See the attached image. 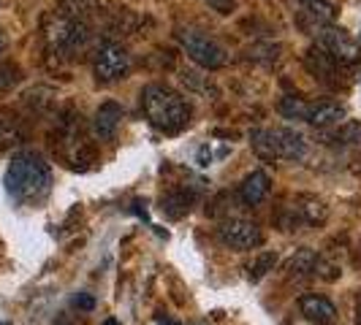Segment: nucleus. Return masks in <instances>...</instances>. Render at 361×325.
<instances>
[{
	"label": "nucleus",
	"mask_w": 361,
	"mask_h": 325,
	"mask_svg": "<svg viewBox=\"0 0 361 325\" xmlns=\"http://www.w3.org/2000/svg\"><path fill=\"white\" fill-rule=\"evenodd\" d=\"M19 79L17 65H0V87H8Z\"/></svg>",
	"instance_id": "25"
},
{
	"label": "nucleus",
	"mask_w": 361,
	"mask_h": 325,
	"mask_svg": "<svg viewBox=\"0 0 361 325\" xmlns=\"http://www.w3.org/2000/svg\"><path fill=\"white\" fill-rule=\"evenodd\" d=\"M128 71H130V54L123 44H106L104 49H98L95 63H92V73L98 84L120 82Z\"/></svg>",
	"instance_id": "7"
},
{
	"label": "nucleus",
	"mask_w": 361,
	"mask_h": 325,
	"mask_svg": "<svg viewBox=\"0 0 361 325\" xmlns=\"http://www.w3.org/2000/svg\"><path fill=\"white\" fill-rule=\"evenodd\" d=\"M274 266H277V253H261L253 263L247 266V274H250L253 282H258V279H264L269 271H274Z\"/></svg>",
	"instance_id": "21"
},
{
	"label": "nucleus",
	"mask_w": 361,
	"mask_h": 325,
	"mask_svg": "<svg viewBox=\"0 0 361 325\" xmlns=\"http://www.w3.org/2000/svg\"><path fill=\"white\" fill-rule=\"evenodd\" d=\"M271 193V177L267 171H253V174H247L242 184H239V200L245 203V206H258V203H264L267 196Z\"/></svg>",
	"instance_id": "11"
},
{
	"label": "nucleus",
	"mask_w": 361,
	"mask_h": 325,
	"mask_svg": "<svg viewBox=\"0 0 361 325\" xmlns=\"http://www.w3.org/2000/svg\"><path fill=\"white\" fill-rule=\"evenodd\" d=\"M180 79H182V84H185L188 90L201 92V95H217V90L212 87V82H209L207 76H201L199 71H188V68H182Z\"/></svg>",
	"instance_id": "19"
},
{
	"label": "nucleus",
	"mask_w": 361,
	"mask_h": 325,
	"mask_svg": "<svg viewBox=\"0 0 361 325\" xmlns=\"http://www.w3.org/2000/svg\"><path fill=\"white\" fill-rule=\"evenodd\" d=\"M299 3H302V19H299V22L312 19V27H315V30L331 25L334 17H337V11H334V6H331L329 0H299Z\"/></svg>",
	"instance_id": "16"
},
{
	"label": "nucleus",
	"mask_w": 361,
	"mask_h": 325,
	"mask_svg": "<svg viewBox=\"0 0 361 325\" xmlns=\"http://www.w3.org/2000/svg\"><path fill=\"white\" fill-rule=\"evenodd\" d=\"M217 238L236 253H247L264 244V231L258 228V222L245 219V217H226L217 228Z\"/></svg>",
	"instance_id": "5"
},
{
	"label": "nucleus",
	"mask_w": 361,
	"mask_h": 325,
	"mask_svg": "<svg viewBox=\"0 0 361 325\" xmlns=\"http://www.w3.org/2000/svg\"><path fill=\"white\" fill-rule=\"evenodd\" d=\"M299 309H302V314L307 317L310 323L315 325H331L337 320V307L326 295H318V293L302 295L299 298Z\"/></svg>",
	"instance_id": "12"
},
{
	"label": "nucleus",
	"mask_w": 361,
	"mask_h": 325,
	"mask_svg": "<svg viewBox=\"0 0 361 325\" xmlns=\"http://www.w3.org/2000/svg\"><path fill=\"white\" fill-rule=\"evenodd\" d=\"M161 325H171V323H161Z\"/></svg>",
	"instance_id": "32"
},
{
	"label": "nucleus",
	"mask_w": 361,
	"mask_h": 325,
	"mask_svg": "<svg viewBox=\"0 0 361 325\" xmlns=\"http://www.w3.org/2000/svg\"><path fill=\"white\" fill-rule=\"evenodd\" d=\"M305 65L307 71L318 79V82H326V84H337V68L340 63L329 54V49H324L321 44H312L305 54Z\"/></svg>",
	"instance_id": "10"
},
{
	"label": "nucleus",
	"mask_w": 361,
	"mask_h": 325,
	"mask_svg": "<svg viewBox=\"0 0 361 325\" xmlns=\"http://www.w3.org/2000/svg\"><path fill=\"white\" fill-rule=\"evenodd\" d=\"M3 49H6V36H3V30H0V54H3Z\"/></svg>",
	"instance_id": "31"
},
{
	"label": "nucleus",
	"mask_w": 361,
	"mask_h": 325,
	"mask_svg": "<svg viewBox=\"0 0 361 325\" xmlns=\"http://www.w3.org/2000/svg\"><path fill=\"white\" fill-rule=\"evenodd\" d=\"M193 200H196V193L188 190V187L185 190H171V193H166L161 198V212L169 219H182L193 209Z\"/></svg>",
	"instance_id": "15"
},
{
	"label": "nucleus",
	"mask_w": 361,
	"mask_h": 325,
	"mask_svg": "<svg viewBox=\"0 0 361 325\" xmlns=\"http://www.w3.org/2000/svg\"><path fill=\"white\" fill-rule=\"evenodd\" d=\"M120 122H123V106L114 103V101L101 103V106L95 108V117H92V133H95V139H101V141L111 139L117 133Z\"/></svg>",
	"instance_id": "13"
},
{
	"label": "nucleus",
	"mask_w": 361,
	"mask_h": 325,
	"mask_svg": "<svg viewBox=\"0 0 361 325\" xmlns=\"http://www.w3.org/2000/svg\"><path fill=\"white\" fill-rule=\"evenodd\" d=\"M318 44L324 49H329V54L343 65H359L361 63V44L343 27H334V25L321 27L318 30Z\"/></svg>",
	"instance_id": "8"
},
{
	"label": "nucleus",
	"mask_w": 361,
	"mask_h": 325,
	"mask_svg": "<svg viewBox=\"0 0 361 325\" xmlns=\"http://www.w3.org/2000/svg\"><path fill=\"white\" fill-rule=\"evenodd\" d=\"M348 120V108L334 101H321V103H310L307 108V122L312 127H337Z\"/></svg>",
	"instance_id": "14"
},
{
	"label": "nucleus",
	"mask_w": 361,
	"mask_h": 325,
	"mask_svg": "<svg viewBox=\"0 0 361 325\" xmlns=\"http://www.w3.org/2000/svg\"><path fill=\"white\" fill-rule=\"evenodd\" d=\"M329 219V206L318 196H296L280 215L283 231H296L299 225H324Z\"/></svg>",
	"instance_id": "6"
},
{
	"label": "nucleus",
	"mask_w": 361,
	"mask_h": 325,
	"mask_svg": "<svg viewBox=\"0 0 361 325\" xmlns=\"http://www.w3.org/2000/svg\"><path fill=\"white\" fill-rule=\"evenodd\" d=\"M142 108L149 125L161 133H180L190 122V106L177 90L166 84H147L142 90Z\"/></svg>",
	"instance_id": "2"
},
{
	"label": "nucleus",
	"mask_w": 361,
	"mask_h": 325,
	"mask_svg": "<svg viewBox=\"0 0 361 325\" xmlns=\"http://www.w3.org/2000/svg\"><path fill=\"white\" fill-rule=\"evenodd\" d=\"M101 325H123V323H120V320H114V317H106V320H104Z\"/></svg>",
	"instance_id": "30"
},
{
	"label": "nucleus",
	"mask_w": 361,
	"mask_h": 325,
	"mask_svg": "<svg viewBox=\"0 0 361 325\" xmlns=\"http://www.w3.org/2000/svg\"><path fill=\"white\" fill-rule=\"evenodd\" d=\"M73 307L90 312V309L95 307V298H92V295H87V293H79V295H73Z\"/></svg>",
	"instance_id": "27"
},
{
	"label": "nucleus",
	"mask_w": 361,
	"mask_h": 325,
	"mask_svg": "<svg viewBox=\"0 0 361 325\" xmlns=\"http://www.w3.org/2000/svg\"><path fill=\"white\" fill-rule=\"evenodd\" d=\"M277 108H280V114L288 117V120H307L310 103L307 101H302V98H296V95H286Z\"/></svg>",
	"instance_id": "20"
},
{
	"label": "nucleus",
	"mask_w": 361,
	"mask_h": 325,
	"mask_svg": "<svg viewBox=\"0 0 361 325\" xmlns=\"http://www.w3.org/2000/svg\"><path fill=\"white\" fill-rule=\"evenodd\" d=\"M3 184H6V193L14 200H22V203L41 200L52 190V168L38 152L25 149L11 158Z\"/></svg>",
	"instance_id": "1"
},
{
	"label": "nucleus",
	"mask_w": 361,
	"mask_h": 325,
	"mask_svg": "<svg viewBox=\"0 0 361 325\" xmlns=\"http://www.w3.org/2000/svg\"><path fill=\"white\" fill-rule=\"evenodd\" d=\"M177 41H180V46L185 49V54H188L196 65L207 68V71L223 68V65L228 63L226 49L217 44L215 38H209L207 33L196 30V27H180V30H177Z\"/></svg>",
	"instance_id": "4"
},
{
	"label": "nucleus",
	"mask_w": 361,
	"mask_h": 325,
	"mask_svg": "<svg viewBox=\"0 0 361 325\" xmlns=\"http://www.w3.org/2000/svg\"><path fill=\"white\" fill-rule=\"evenodd\" d=\"M212 162V149H209V144H204L199 149V165H209Z\"/></svg>",
	"instance_id": "28"
},
{
	"label": "nucleus",
	"mask_w": 361,
	"mask_h": 325,
	"mask_svg": "<svg viewBox=\"0 0 361 325\" xmlns=\"http://www.w3.org/2000/svg\"><path fill=\"white\" fill-rule=\"evenodd\" d=\"M22 139V127L14 117H6V114H0V144H11V141H17Z\"/></svg>",
	"instance_id": "23"
},
{
	"label": "nucleus",
	"mask_w": 361,
	"mask_h": 325,
	"mask_svg": "<svg viewBox=\"0 0 361 325\" xmlns=\"http://www.w3.org/2000/svg\"><path fill=\"white\" fill-rule=\"evenodd\" d=\"M212 8H215L217 14H231L236 8V0H207Z\"/></svg>",
	"instance_id": "26"
},
{
	"label": "nucleus",
	"mask_w": 361,
	"mask_h": 325,
	"mask_svg": "<svg viewBox=\"0 0 361 325\" xmlns=\"http://www.w3.org/2000/svg\"><path fill=\"white\" fill-rule=\"evenodd\" d=\"M98 0H60V11L73 19H87Z\"/></svg>",
	"instance_id": "22"
},
{
	"label": "nucleus",
	"mask_w": 361,
	"mask_h": 325,
	"mask_svg": "<svg viewBox=\"0 0 361 325\" xmlns=\"http://www.w3.org/2000/svg\"><path fill=\"white\" fill-rule=\"evenodd\" d=\"M315 263H318V253L310 247H302L288 257L286 271L290 279H307V276H315Z\"/></svg>",
	"instance_id": "17"
},
{
	"label": "nucleus",
	"mask_w": 361,
	"mask_h": 325,
	"mask_svg": "<svg viewBox=\"0 0 361 325\" xmlns=\"http://www.w3.org/2000/svg\"><path fill=\"white\" fill-rule=\"evenodd\" d=\"M269 136H271L274 158L302 160L307 155V139L302 133H296L293 127H269Z\"/></svg>",
	"instance_id": "9"
},
{
	"label": "nucleus",
	"mask_w": 361,
	"mask_h": 325,
	"mask_svg": "<svg viewBox=\"0 0 361 325\" xmlns=\"http://www.w3.org/2000/svg\"><path fill=\"white\" fill-rule=\"evenodd\" d=\"M334 139L343 144H361V122H343Z\"/></svg>",
	"instance_id": "24"
},
{
	"label": "nucleus",
	"mask_w": 361,
	"mask_h": 325,
	"mask_svg": "<svg viewBox=\"0 0 361 325\" xmlns=\"http://www.w3.org/2000/svg\"><path fill=\"white\" fill-rule=\"evenodd\" d=\"M280 54H283V46H280V44H274V41H255V44H250V46L245 49V60L261 63V65H271V63L280 60Z\"/></svg>",
	"instance_id": "18"
},
{
	"label": "nucleus",
	"mask_w": 361,
	"mask_h": 325,
	"mask_svg": "<svg viewBox=\"0 0 361 325\" xmlns=\"http://www.w3.org/2000/svg\"><path fill=\"white\" fill-rule=\"evenodd\" d=\"M356 325H361V293L359 298H356Z\"/></svg>",
	"instance_id": "29"
},
{
	"label": "nucleus",
	"mask_w": 361,
	"mask_h": 325,
	"mask_svg": "<svg viewBox=\"0 0 361 325\" xmlns=\"http://www.w3.org/2000/svg\"><path fill=\"white\" fill-rule=\"evenodd\" d=\"M92 38V30L87 19H73L63 11H52L44 17V41L49 52L73 54L79 52Z\"/></svg>",
	"instance_id": "3"
}]
</instances>
